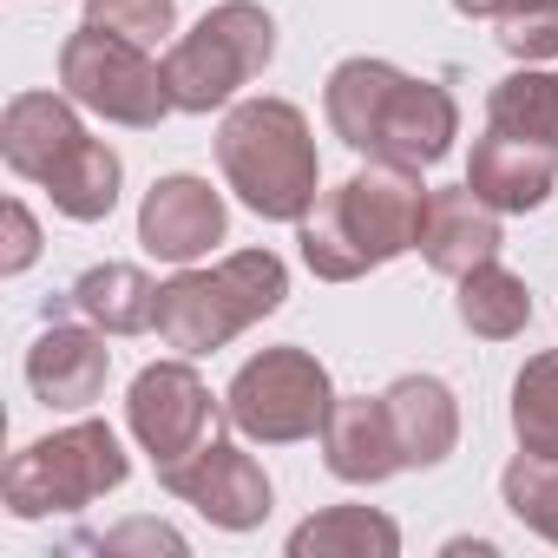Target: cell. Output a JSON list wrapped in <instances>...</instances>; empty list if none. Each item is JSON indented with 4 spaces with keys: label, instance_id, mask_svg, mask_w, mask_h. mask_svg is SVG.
I'll use <instances>...</instances> for the list:
<instances>
[{
    "label": "cell",
    "instance_id": "1",
    "mask_svg": "<svg viewBox=\"0 0 558 558\" xmlns=\"http://www.w3.org/2000/svg\"><path fill=\"white\" fill-rule=\"evenodd\" d=\"M323 112L329 132L362 151V158H388V165H440L460 138V99L440 80H414L388 60H342L323 86Z\"/></svg>",
    "mask_w": 558,
    "mask_h": 558
},
{
    "label": "cell",
    "instance_id": "2",
    "mask_svg": "<svg viewBox=\"0 0 558 558\" xmlns=\"http://www.w3.org/2000/svg\"><path fill=\"white\" fill-rule=\"evenodd\" d=\"M421 217H427L421 171L368 158L355 178H342L336 191L316 197V210L296 223V250L323 283H355V276H368L421 243Z\"/></svg>",
    "mask_w": 558,
    "mask_h": 558
},
{
    "label": "cell",
    "instance_id": "3",
    "mask_svg": "<svg viewBox=\"0 0 558 558\" xmlns=\"http://www.w3.org/2000/svg\"><path fill=\"white\" fill-rule=\"evenodd\" d=\"M217 171L223 191H236L243 210L263 223H303L323 197V158L316 132L296 99H236L217 125Z\"/></svg>",
    "mask_w": 558,
    "mask_h": 558
},
{
    "label": "cell",
    "instance_id": "4",
    "mask_svg": "<svg viewBox=\"0 0 558 558\" xmlns=\"http://www.w3.org/2000/svg\"><path fill=\"white\" fill-rule=\"evenodd\" d=\"M290 296V263L276 250H230L223 263H191L158 283V342L171 355H217L250 323L276 316Z\"/></svg>",
    "mask_w": 558,
    "mask_h": 558
},
{
    "label": "cell",
    "instance_id": "5",
    "mask_svg": "<svg viewBox=\"0 0 558 558\" xmlns=\"http://www.w3.org/2000/svg\"><path fill=\"white\" fill-rule=\"evenodd\" d=\"M132 480V453L106 421H66L40 440H27L8 473H0V499L14 519H53V512H86L93 499L119 493Z\"/></svg>",
    "mask_w": 558,
    "mask_h": 558
},
{
    "label": "cell",
    "instance_id": "6",
    "mask_svg": "<svg viewBox=\"0 0 558 558\" xmlns=\"http://www.w3.org/2000/svg\"><path fill=\"white\" fill-rule=\"evenodd\" d=\"M276 60V21L256 0H217V8L178 34L165 47V86H171V106L204 119V112H230L236 93Z\"/></svg>",
    "mask_w": 558,
    "mask_h": 558
},
{
    "label": "cell",
    "instance_id": "7",
    "mask_svg": "<svg viewBox=\"0 0 558 558\" xmlns=\"http://www.w3.org/2000/svg\"><path fill=\"white\" fill-rule=\"evenodd\" d=\"M329 408H336V381H329V368H323L310 349H296V342L250 355V362L230 375V388H223V421H230L243 440H256V447L316 440L323 421H329Z\"/></svg>",
    "mask_w": 558,
    "mask_h": 558
},
{
    "label": "cell",
    "instance_id": "8",
    "mask_svg": "<svg viewBox=\"0 0 558 558\" xmlns=\"http://www.w3.org/2000/svg\"><path fill=\"white\" fill-rule=\"evenodd\" d=\"M60 93H73L93 119L125 125V132H151L178 112L171 86H165V60L138 40L93 27V21H80L60 47Z\"/></svg>",
    "mask_w": 558,
    "mask_h": 558
},
{
    "label": "cell",
    "instance_id": "9",
    "mask_svg": "<svg viewBox=\"0 0 558 558\" xmlns=\"http://www.w3.org/2000/svg\"><path fill=\"white\" fill-rule=\"evenodd\" d=\"M217 421H223V401L191 368V355H171V362H151V368L132 375L125 427L151 453V466H171V460L197 453L204 440H217Z\"/></svg>",
    "mask_w": 558,
    "mask_h": 558
},
{
    "label": "cell",
    "instance_id": "10",
    "mask_svg": "<svg viewBox=\"0 0 558 558\" xmlns=\"http://www.w3.org/2000/svg\"><path fill=\"white\" fill-rule=\"evenodd\" d=\"M158 486L171 499H184L197 519H210L217 532H256L269 519V473L256 466V453H243L236 440H204L197 453L158 466Z\"/></svg>",
    "mask_w": 558,
    "mask_h": 558
},
{
    "label": "cell",
    "instance_id": "11",
    "mask_svg": "<svg viewBox=\"0 0 558 558\" xmlns=\"http://www.w3.org/2000/svg\"><path fill=\"white\" fill-rule=\"evenodd\" d=\"M230 230V210H223V191H210V178L197 171H171L145 191L138 204V243L145 256L171 263V269H191L204 263Z\"/></svg>",
    "mask_w": 558,
    "mask_h": 558
},
{
    "label": "cell",
    "instance_id": "12",
    "mask_svg": "<svg viewBox=\"0 0 558 558\" xmlns=\"http://www.w3.org/2000/svg\"><path fill=\"white\" fill-rule=\"evenodd\" d=\"M106 375H112V349H106V329H93L86 316L80 323H47L27 349L34 401H47L60 414H86L106 395Z\"/></svg>",
    "mask_w": 558,
    "mask_h": 558
},
{
    "label": "cell",
    "instance_id": "13",
    "mask_svg": "<svg viewBox=\"0 0 558 558\" xmlns=\"http://www.w3.org/2000/svg\"><path fill=\"white\" fill-rule=\"evenodd\" d=\"M86 106L73 93H14L8 112H0V158H8L14 178L47 184L86 138Z\"/></svg>",
    "mask_w": 558,
    "mask_h": 558
},
{
    "label": "cell",
    "instance_id": "14",
    "mask_svg": "<svg viewBox=\"0 0 558 558\" xmlns=\"http://www.w3.org/2000/svg\"><path fill=\"white\" fill-rule=\"evenodd\" d=\"M499 243H506V230H499V210L473 191V184H447V191H427V217H421V256H427V269L434 276H460L466 269H480V263H493L499 256Z\"/></svg>",
    "mask_w": 558,
    "mask_h": 558
},
{
    "label": "cell",
    "instance_id": "15",
    "mask_svg": "<svg viewBox=\"0 0 558 558\" xmlns=\"http://www.w3.org/2000/svg\"><path fill=\"white\" fill-rule=\"evenodd\" d=\"M316 440H323V466L342 486H381V480L401 473V440H395V421H388L381 395H336Z\"/></svg>",
    "mask_w": 558,
    "mask_h": 558
},
{
    "label": "cell",
    "instance_id": "16",
    "mask_svg": "<svg viewBox=\"0 0 558 558\" xmlns=\"http://www.w3.org/2000/svg\"><path fill=\"white\" fill-rule=\"evenodd\" d=\"M466 184L499 210V217H525L558 191V151L538 138H512L499 125H486V138H473L466 158Z\"/></svg>",
    "mask_w": 558,
    "mask_h": 558
},
{
    "label": "cell",
    "instance_id": "17",
    "mask_svg": "<svg viewBox=\"0 0 558 558\" xmlns=\"http://www.w3.org/2000/svg\"><path fill=\"white\" fill-rule=\"evenodd\" d=\"M388 421H395V440H401V466L427 473V466H447V453L460 447V401L440 375H401L388 381Z\"/></svg>",
    "mask_w": 558,
    "mask_h": 558
},
{
    "label": "cell",
    "instance_id": "18",
    "mask_svg": "<svg viewBox=\"0 0 558 558\" xmlns=\"http://www.w3.org/2000/svg\"><path fill=\"white\" fill-rule=\"evenodd\" d=\"M66 303H73V316H86L106 336H145L158 323V283L138 263H93L66 290Z\"/></svg>",
    "mask_w": 558,
    "mask_h": 558
},
{
    "label": "cell",
    "instance_id": "19",
    "mask_svg": "<svg viewBox=\"0 0 558 558\" xmlns=\"http://www.w3.org/2000/svg\"><path fill=\"white\" fill-rule=\"evenodd\" d=\"M290 558H401V525L381 506H323L290 532Z\"/></svg>",
    "mask_w": 558,
    "mask_h": 558
},
{
    "label": "cell",
    "instance_id": "20",
    "mask_svg": "<svg viewBox=\"0 0 558 558\" xmlns=\"http://www.w3.org/2000/svg\"><path fill=\"white\" fill-rule=\"evenodd\" d=\"M47 197H53V210L60 217H73V223H99V217H112L119 210V191H125V165H119V151L106 145V138H80V151L40 184Z\"/></svg>",
    "mask_w": 558,
    "mask_h": 558
},
{
    "label": "cell",
    "instance_id": "21",
    "mask_svg": "<svg viewBox=\"0 0 558 558\" xmlns=\"http://www.w3.org/2000/svg\"><path fill=\"white\" fill-rule=\"evenodd\" d=\"M453 310H460V323H466L480 342H512V336H525V323H532V290H525L519 269H506V263L493 256V263H480V269L460 276Z\"/></svg>",
    "mask_w": 558,
    "mask_h": 558
},
{
    "label": "cell",
    "instance_id": "22",
    "mask_svg": "<svg viewBox=\"0 0 558 558\" xmlns=\"http://www.w3.org/2000/svg\"><path fill=\"white\" fill-rule=\"evenodd\" d=\"M486 125L558 151V66H519L486 93Z\"/></svg>",
    "mask_w": 558,
    "mask_h": 558
},
{
    "label": "cell",
    "instance_id": "23",
    "mask_svg": "<svg viewBox=\"0 0 558 558\" xmlns=\"http://www.w3.org/2000/svg\"><path fill=\"white\" fill-rule=\"evenodd\" d=\"M512 440L538 460H558V349L525 355L512 375Z\"/></svg>",
    "mask_w": 558,
    "mask_h": 558
},
{
    "label": "cell",
    "instance_id": "24",
    "mask_svg": "<svg viewBox=\"0 0 558 558\" xmlns=\"http://www.w3.org/2000/svg\"><path fill=\"white\" fill-rule=\"evenodd\" d=\"M499 499H506V512L525 532H538L545 545H558V460H538V453L519 447L506 460V473H499Z\"/></svg>",
    "mask_w": 558,
    "mask_h": 558
},
{
    "label": "cell",
    "instance_id": "25",
    "mask_svg": "<svg viewBox=\"0 0 558 558\" xmlns=\"http://www.w3.org/2000/svg\"><path fill=\"white\" fill-rule=\"evenodd\" d=\"M86 21L158 53V47H171V34H178V0H86Z\"/></svg>",
    "mask_w": 558,
    "mask_h": 558
},
{
    "label": "cell",
    "instance_id": "26",
    "mask_svg": "<svg viewBox=\"0 0 558 558\" xmlns=\"http://www.w3.org/2000/svg\"><path fill=\"white\" fill-rule=\"evenodd\" d=\"M499 47L519 66H551L558 60V0H519L512 14H499Z\"/></svg>",
    "mask_w": 558,
    "mask_h": 558
},
{
    "label": "cell",
    "instance_id": "27",
    "mask_svg": "<svg viewBox=\"0 0 558 558\" xmlns=\"http://www.w3.org/2000/svg\"><path fill=\"white\" fill-rule=\"evenodd\" d=\"M0 223H8V243H0V276H27L40 263V223L27 210V197L0 204Z\"/></svg>",
    "mask_w": 558,
    "mask_h": 558
},
{
    "label": "cell",
    "instance_id": "28",
    "mask_svg": "<svg viewBox=\"0 0 558 558\" xmlns=\"http://www.w3.org/2000/svg\"><path fill=\"white\" fill-rule=\"evenodd\" d=\"M93 545H99V551H171V558L191 551L184 532H171V525H158V519H132V525H119V532H99Z\"/></svg>",
    "mask_w": 558,
    "mask_h": 558
},
{
    "label": "cell",
    "instance_id": "29",
    "mask_svg": "<svg viewBox=\"0 0 558 558\" xmlns=\"http://www.w3.org/2000/svg\"><path fill=\"white\" fill-rule=\"evenodd\" d=\"M512 8H519V0H453V14H466V21H499Z\"/></svg>",
    "mask_w": 558,
    "mask_h": 558
}]
</instances>
